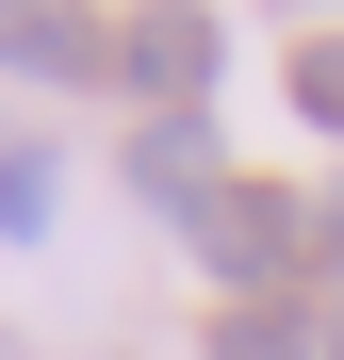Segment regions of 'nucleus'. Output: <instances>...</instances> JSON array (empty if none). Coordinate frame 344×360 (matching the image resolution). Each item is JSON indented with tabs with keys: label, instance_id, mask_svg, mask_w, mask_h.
<instances>
[{
	"label": "nucleus",
	"instance_id": "f257e3e1",
	"mask_svg": "<svg viewBox=\"0 0 344 360\" xmlns=\"http://www.w3.org/2000/svg\"><path fill=\"white\" fill-rule=\"evenodd\" d=\"M181 229H197V262L229 278V311H279V295L312 278V197H262V180H229V197H197Z\"/></svg>",
	"mask_w": 344,
	"mask_h": 360
},
{
	"label": "nucleus",
	"instance_id": "f03ea898",
	"mask_svg": "<svg viewBox=\"0 0 344 360\" xmlns=\"http://www.w3.org/2000/svg\"><path fill=\"white\" fill-rule=\"evenodd\" d=\"M213 49H229L213 17H115V66H132L148 98H197V82H213Z\"/></svg>",
	"mask_w": 344,
	"mask_h": 360
},
{
	"label": "nucleus",
	"instance_id": "7ed1b4c3",
	"mask_svg": "<svg viewBox=\"0 0 344 360\" xmlns=\"http://www.w3.org/2000/svg\"><path fill=\"white\" fill-rule=\"evenodd\" d=\"M132 180H148V197H229V180H213V115H148Z\"/></svg>",
	"mask_w": 344,
	"mask_h": 360
},
{
	"label": "nucleus",
	"instance_id": "20e7f679",
	"mask_svg": "<svg viewBox=\"0 0 344 360\" xmlns=\"http://www.w3.org/2000/svg\"><path fill=\"white\" fill-rule=\"evenodd\" d=\"M0 66H66V82H98V66H115V17H0Z\"/></svg>",
	"mask_w": 344,
	"mask_h": 360
},
{
	"label": "nucleus",
	"instance_id": "39448f33",
	"mask_svg": "<svg viewBox=\"0 0 344 360\" xmlns=\"http://www.w3.org/2000/svg\"><path fill=\"white\" fill-rule=\"evenodd\" d=\"M49 197H66V164H49V148H0V229H17V246L49 229Z\"/></svg>",
	"mask_w": 344,
	"mask_h": 360
},
{
	"label": "nucleus",
	"instance_id": "423d86ee",
	"mask_svg": "<svg viewBox=\"0 0 344 360\" xmlns=\"http://www.w3.org/2000/svg\"><path fill=\"white\" fill-rule=\"evenodd\" d=\"M213 360H312V328H295V311H229V328H213Z\"/></svg>",
	"mask_w": 344,
	"mask_h": 360
},
{
	"label": "nucleus",
	"instance_id": "0eeeda50",
	"mask_svg": "<svg viewBox=\"0 0 344 360\" xmlns=\"http://www.w3.org/2000/svg\"><path fill=\"white\" fill-rule=\"evenodd\" d=\"M295 115H312V131H344V33H312V49H295Z\"/></svg>",
	"mask_w": 344,
	"mask_h": 360
},
{
	"label": "nucleus",
	"instance_id": "6e6552de",
	"mask_svg": "<svg viewBox=\"0 0 344 360\" xmlns=\"http://www.w3.org/2000/svg\"><path fill=\"white\" fill-rule=\"evenodd\" d=\"M312 278H344V197H312Z\"/></svg>",
	"mask_w": 344,
	"mask_h": 360
},
{
	"label": "nucleus",
	"instance_id": "1a4fd4ad",
	"mask_svg": "<svg viewBox=\"0 0 344 360\" xmlns=\"http://www.w3.org/2000/svg\"><path fill=\"white\" fill-rule=\"evenodd\" d=\"M328 360H344V344H328Z\"/></svg>",
	"mask_w": 344,
	"mask_h": 360
}]
</instances>
